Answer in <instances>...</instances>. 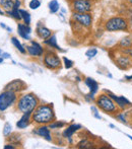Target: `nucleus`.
I'll use <instances>...</instances> for the list:
<instances>
[{
  "label": "nucleus",
  "mask_w": 132,
  "mask_h": 149,
  "mask_svg": "<svg viewBox=\"0 0 132 149\" xmlns=\"http://www.w3.org/2000/svg\"><path fill=\"white\" fill-rule=\"evenodd\" d=\"M43 63L45 67H47L50 70H59L62 66V62L60 57L57 55V53L53 52L52 50L45 51V54L43 55Z\"/></svg>",
  "instance_id": "39448f33"
},
{
  "label": "nucleus",
  "mask_w": 132,
  "mask_h": 149,
  "mask_svg": "<svg viewBox=\"0 0 132 149\" xmlns=\"http://www.w3.org/2000/svg\"><path fill=\"white\" fill-rule=\"evenodd\" d=\"M75 147H76V148H85V149L94 148V147H95V144H94L93 142L89 139V138H85V139L80 140V141L76 144V146H75Z\"/></svg>",
  "instance_id": "5701e85b"
},
{
  "label": "nucleus",
  "mask_w": 132,
  "mask_h": 149,
  "mask_svg": "<svg viewBox=\"0 0 132 149\" xmlns=\"http://www.w3.org/2000/svg\"><path fill=\"white\" fill-rule=\"evenodd\" d=\"M36 33L37 36L42 40H47L48 38L51 37L53 33H52V31L50 29H48L46 26H44L43 24L39 22L37 24V28H36Z\"/></svg>",
  "instance_id": "2eb2a0df"
},
{
  "label": "nucleus",
  "mask_w": 132,
  "mask_h": 149,
  "mask_svg": "<svg viewBox=\"0 0 132 149\" xmlns=\"http://www.w3.org/2000/svg\"><path fill=\"white\" fill-rule=\"evenodd\" d=\"M28 85L24 81H22V79H14V80L10 81L8 82L7 84L4 86V89L5 90H11V91H14V92H20L22 90L27 89Z\"/></svg>",
  "instance_id": "9b49d317"
},
{
  "label": "nucleus",
  "mask_w": 132,
  "mask_h": 149,
  "mask_svg": "<svg viewBox=\"0 0 132 149\" xmlns=\"http://www.w3.org/2000/svg\"><path fill=\"white\" fill-rule=\"evenodd\" d=\"M98 54V50L96 49V48H91V49H89L87 52H85V56L87 57V59H93V58H95L96 56H97Z\"/></svg>",
  "instance_id": "cd10ccee"
},
{
  "label": "nucleus",
  "mask_w": 132,
  "mask_h": 149,
  "mask_svg": "<svg viewBox=\"0 0 132 149\" xmlns=\"http://www.w3.org/2000/svg\"><path fill=\"white\" fill-rule=\"evenodd\" d=\"M119 49H125V48L132 47V36H127L124 37L119 41L118 43Z\"/></svg>",
  "instance_id": "412c9836"
},
{
  "label": "nucleus",
  "mask_w": 132,
  "mask_h": 149,
  "mask_svg": "<svg viewBox=\"0 0 132 149\" xmlns=\"http://www.w3.org/2000/svg\"><path fill=\"white\" fill-rule=\"evenodd\" d=\"M56 120L53 104H39L32 113V121L36 125H49Z\"/></svg>",
  "instance_id": "f257e3e1"
},
{
  "label": "nucleus",
  "mask_w": 132,
  "mask_h": 149,
  "mask_svg": "<svg viewBox=\"0 0 132 149\" xmlns=\"http://www.w3.org/2000/svg\"><path fill=\"white\" fill-rule=\"evenodd\" d=\"M40 104L39 98L36 94L29 93L22 94L16 100V110L22 114H32L35 109Z\"/></svg>",
  "instance_id": "f03ea898"
},
{
  "label": "nucleus",
  "mask_w": 132,
  "mask_h": 149,
  "mask_svg": "<svg viewBox=\"0 0 132 149\" xmlns=\"http://www.w3.org/2000/svg\"><path fill=\"white\" fill-rule=\"evenodd\" d=\"M27 53L31 56V57H41L45 54V49L42 47L41 44L38 42L31 40V45H27L26 47Z\"/></svg>",
  "instance_id": "1a4fd4ad"
},
{
  "label": "nucleus",
  "mask_w": 132,
  "mask_h": 149,
  "mask_svg": "<svg viewBox=\"0 0 132 149\" xmlns=\"http://www.w3.org/2000/svg\"><path fill=\"white\" fill-rule=\"evenodd\" d=\"M70 7L73 12L89 13L93 10L94 2L93 0H74L70 2Z\"/></svg>",
  "instance_id": "0eeeda50"
},
{
  "label": "nucleus",
  "mask_w": 132,
  "mask_h": 149,
  "mask_svg": "<svg viewBox=\"0 0 132 149\" xmlns=\"http://www.w3.org/2000/svg\"><path fill=\"white\" fill-rule=\"evenodd\" d=\"M104 91L106 92V93H108L109 95L111 96V98H112V100L116 102V104L119 107V109H120L121 111L126 110L128 107L132 106L131 102H129L126 97H124V96H118V95H116V94L112 93L111 91H109V90H104Z\"/></svg>",
  "instance_id": "9d476101"
},
{
  "label": "nucleus",
  "mask_w": 132,
  "mask_h": 149,
  "mask_svg": "<svg viewBox=\"0 0 132 149\" xmlns=\"http://www.w3.org/2000/svg\"><path fill=\"white\" fill-rule=\"evenodd\" d=\"M17 100V94L16 92L11 90H5L0 93V112H4L8 108L12 107Z\"/></svg>",
  "instance_id": "423d86ee"
},
{
  "label": "nucleus",
  "mask_w": 132,
  "mask_h": 149,
  "mask_svg": "<svg viewBox=\"0 0 132 149\" xmlns=\"http://www.w3.org/2000/svg\"><path fill=\"white\" fill-rule=\"evenodd\" d=\"M62 60H63V64H64V67H65L66 69H71L73 67V61H71L70 59H68V58L66 57H63L62 58Z\"/></svg>",
  "instance_id": "7c9ffc66"
},
{
  "label": "nucleus",
  "mask_w": 132,
  "mask_h": 149,
  "mask_svg": "<svg viewBox=\"0 0 132 149\" xmlns=\"http://www.w3.org/2000/svg\"><path fill=\"white\" fill-rule=\"evenodd\" d=\"M20 15H22V20H24V24H29L30 26L31 24V14L28 10L24 9H20Z\"/></svg>",
  "instance_id": "a878e982"
},
{
  "label": "nucleus",
  "mask_w": 132,
  "mask_h": 149,
  "mask_svg": "<svg viewBox=\"0 0 132 149\" xmlns=\"http://www.w3.org/2000/svg\"><path fill=\"white\" fill-rule=\"evenodd\" d=\"M11 131H12V127L9 123H5L4 125V128H3V135L5 137H8V136L11 134Z\"/></svg>",
  "instance_id": "c756f323"
},
{
  "label": "nucleus",
  "mask_w": 132,
  "mask_h": 149,
  "mask_svg": "<svg viewBox=\"0 0 132 149\" xmlns=\"http://www.w3.org/2000/svg\"><path fill=\"white\" fill-rule=\"evenodd\" d=\"M20 5H22V1L20 0H14L13 7H12V9L10 11L7 12L12 18H14L15 20H18V22L22 20V15H20Z\"/></svg>",
  "instance_id": "a211bd4d"
},
{
  "label": "nucleus",
  "mask_w": 132,
  "mask_h": 149,
  "mask_svg": "<svg viewBox=\"0 0 132 149\" xmlns=\"http://www.w3.org/2000/svg\"><path fill=\"white\" fill-rule=\"evenodd\" d=\"M95 102H96V104H97V108L107 115L116 116V115H118L119 113L121 112V110L116 104V102H115L114 100L111 98V96L109 95L108 93H106L105 91L97 96Z\"/></svg>",
  "instance_id": "7ed1b4c3"
},
{
  "label": "nucleus",
  "mask_w": 132,
  "mask_h": 149,
  "mask_svg": "<svg viewBox=\"0 0 132 149\" xmlns=\"http://www.w3.org/2000/svg\"><path fill=\"white\" fill-rule=\"evenodd\" d=\"M126 136H127V137H128L129 139H130L131 141H132V136H131V135H128V134H126Z\"/></svg>",
  "instance_id": "58836bf2"
},
{
  "label": "nucleus",
  "mask_w": 132,
  "mask_h": 149,
  "mask_svg": "<svg viewBox=\"0 0 132 149\" xmlns=\"http://www.w3.org/2000/svg\"><path fill=\"white\" fill-rule=\"evenodd\" d=\"M66 125L65 122H62V121H54L52 123L49 124V128L50 129H60V128H63L64 126Z\"/></svg>",
  "instance_id": "bb28decb"
},
{
  "label": "nucleus",
  "mask_w": 132,
  "mask_h": 149,
  "mask_svg": "<svg viewBox=\"0 0 132 149\" xmlns=\"http://www.w3.org/2000/svg\"><path fill=\"white\" fill-rule=\"evenodd\" d=\"M129 26H130V30L132 31V12L129 15Z\"/></svg>",
  "instance_id": "c9c22d12"
},
{
  "label": "nucleus",
  "mask_w": 132,
  "mask_h": 149,
  "mask_svg": "<svg viewBox=\"0 0 132 149\" xmlns=\"http://www.w3.org/2000/svg\"><path fill=\"white\" fill-rule=\"evenodd\" d=\"M17 33L20 38H22L26 41H31V33L32 29L29 24H17Z\"/></svg>",
  "instance_id": "dca6fc26"
},
{
  "label": "nucleus",
  "mask_w": 132,
  "mask_h": 149,
  "mask_svg": "<svg viewBox=\"0 0 132 149\" xmlns=\"http://www.w3.org/2000/svg\"><path fill=\"white\" fill-rule=\"evenodd\" d=\"M33 133L40 136V137L44 138V139L49 142L52 141L51 131H50L49 126H47V125H38V127L33 130Z\"/></svg>",
  "instance_id": "f8f14e48"
},
{
  "label": "nucleus",
  "mask_w": 132,
  "mask_h": 149,
  "mask_svg": "<svg viewBox=\"0 0 132 149\" xmlns=\"http://www.w3.org/2000/svg\"><path fill=\"white\" fill-rule=\"evenodd\" d=\"M32 122V114H22V118L16 123V127L18 129H26L27 127L31 125Z\"/></svg>",
  "instance_id": "6ab92c4d"
},
{
  "label": "nucleus",
  "mask_w": 132,
  "mask_h": 149,
  "mask_svg": "<svg viewBox=\"0 0 132 149\" xmlns=\"http://www.w3.org/2000/svg\"><path fill=\"white\" fill-rule=\"evenodd\" d=\"M91 111H93V114H94V116H95L96 117V118H97V119H102V118H101V116H100V115H98V111H97V108H96V107H91Z\"/></svg>",
  "instance_id": "473e14b6"
},
{
  "label": "nucleus",
  "mask_w": 132,
  "mask_h": 149,
  "mask_svg": "<svg viewBox=\"0 0 132 149\" xmlns=\"http://www.w3.org/2000/svg\"><path fill=\"white\" fill-rule=\"evenodd\" d=\"M3 61H4V59L2 57H0V64H1V63H3Z\"/></svg>",
  "instance_id": "ea45409f"
},
{
  "label": "nucleus",
  "mask_w": 132,
  "mask_h": 149,
  "mask_svg": "<svg viewBox=\"0 0 132 149\" xmlns=\"http://www.w3.org/2000/svg\"><path fill=\"white\" fill-rule=\"evenodd\" d=\"M0 14H1V15H3V14H4V11L1 9V7H0Z\"/></svg>",
  "instance_id": "4c0bfd02"
},
{
  "label": "nucleus",
  "mask_w": 132,
  "mask_h": 149,
  "mask_svg": "<svg viewBox=\"0 0 132 149\" xmlns=\"http://www.w3.org/2000/svg\"><path fill=\"white\" fill-rule=\"evenodd\" d=\"M0 5L6 11H10L14 5V0H0Z\"/></svg>",
  "instance_id": "b1692460"
},
{
  "label": "nucleus",
  "mask_w": 132,
  "mask_h": 149,
  "mask_svg": "<svg viewBox=\"0 0 132 149\" xmlns=\"http://www.w3.org/2000/svg\"><path fill=\"white\" fill-rule=\"evenodd\" d=\"M10 40H11L12 45H13L14 47L16 48V50H18V52H20L22 54H27V49H26V47H24V46L22 45V43H20V40H18L17 38L12 37Z\"/></svg>",
  "instance_id": "4be33fe9"
},
{
  "label": "nucleus",
  "mask_w": 132,
  "mask_h": 149,
  "mask_svg": "<svg viewBox=\"0 0 132 149\" xmlns=\"http://www.w3.org/2000/svg\"><path fill=\"white\" fill-rule=\"evenodd\" d=\"M44 44H45V45H47V46H49L50 48H53V49L57 50V51L64 52L63 50L61 49V47H60V46H58L56 35H52L51 37L48 38L47 40H44Z\"/></svg>",
  "instance_id": "aec40b11"
},
{
  "label": "nucleus",
  "mask_w": 132,
  "mask_h": 149,
  "mask_svg": "<svg viewBox=\"0 0 132 149\" xmlns=\"http://www.w3.org/2000/svg\"><path fill=\"white\" fill-rule=\"evenodd\" d=\"M2 53H3V52H2V50L0 49V56H1V54H2Z\"/></svg>",
  "instance_id": "37998d69"
},
{
  "label": "nucleus",
  "mask_w": 132,
  "mask_h": 149,
  "mask_svg": "<svg viewBox=\"0 0 132 149\" xmlns=\"http://www.w3.org/2000/svg\"><path fill=\"white\" fill-rule=\"evenodd\" d=\"M1 57L3 58V59H9L10 55H9V54H7V53H2L1 54Z\"/></svg>",
  "instance_id": "f704fd0d"
},
{
  "label": "nucleus",
  "mask_w": 132,
  "mask_h": 149,
  "mask_svg": "<svg viewBox=\"0 0 132 149\" xmlns=\"http://www.w3.org/2000/svg\"><path fill=\"white\" fill-rule=\"evenodd\" d=\"M81 129V125L79 124H70L69 126H67V128L63 131L62 135H63V138H66V139H69V142H72L71 138H72L73 134H75L77 131Z\"/></svg>",
  "instance_id": "f3484780"
},
{
  "label": "nucleus",
  "mask_w": 132,
  "mask_h": 149,
  "mask_svg": "<svg viewBox=\"0 0 132 149\" xmlns=\"http://www.w3.org/2000/svg\"><path fill=\"white\" fill-rule=\"evenodd\" d=\"M125 79H126L127 81H132V75H126Z\"/></svg>",
  "instance_id": "e433bc0d"
},
{
  "label": "nucleus",
  "mask_w": 132,
  "mask_h": 149,
  "mask_svg": "<svg viewBox=\"0 0 132 149\" xmlns=\"http://www.w3.org/2000/svg\"><path fill=\"white\" fill-rule=\"evenodd\" d=\"M71 19L82 26L85 29H91L93 26V15L89 13H80V12H72Z\"/></svg>",
  "instance_id": "6e6552de"
},
{
  "label": "nucleus",
  "mask_w": 132,
  "mask_h": 149,
  "mask_svg": "<svg viewBox=\"0 0 132 149\" xmlns=\"http://www.w3.org/2000/svg\"><path fill=\"white\" fill-rule=\"evenodd\" d=\"M104 29L109 33H116V31H128L130 30L129 19L125 16L114 15L109 17L105 22Z\"/></svg>",
  "instance_id": "20e7f679"
},
{
  "label": "nucleus",
  "mask_w": 132,
  "mask_h": 149,
  "mask_svg": "<svg viewBox=\"0 0 132 149\" xmlns=\"http://www.w3.org/2000/svg\"><path fill=\"white\" fill-rule=\"evenodd\" d=\"M115 62H116L117 66L119 68L123 69V70H127V69H129L132 66V60L127 55L121 53V52H120V55L117 56Z\"/></svg>",
  "instance_id": "ddd939ff"
},
{
  "label": "nucleus",
  "mask_w": 132,
  "mask_h": 149,
  "mask_svg": "<svg viewBox=\"0 0 132 149\" xmlns=\"http://www.w3.org/2000/svg\"><path fill=\"white\" fill-rule=\"evenodd\" d=\"M120 52L125 55H127L132 60V47L130 48H125V49H120Z\"/></svg>",
  "instance_id": "2f4dec72"
},
{
  "label": "nucleus",
  "mask_w": 132,
  "mask_h": 149,
  "mask_svg": "<svg viewBox=\"0 0 132 149\" xmlns=\"http://www.w3.org/2000/svg\"><path fill=\"white\" fill-rule=\"evenodd\" d=\"M66 1H68L69 3H70V2H72V1H74V0H66Z\"/></svg>",
  "instance_id": "79ce46f5"
},
{
  "label": "nucleus",
  "mask_w": 132,
  "mask_h": 149,
  "mask_svg": "<svg viewBox=\"0 0 132 149\" xmlns=\"http://www.w3.org/2000/svg\"><path fill=\"white\" fill-rule=\"evenodd\" d=\"M48 7H49V11L51 13H56V12L59 11L60 9V4L57 0H51L48 4Z\"/></svg>",
  "instance_id": "393cba45"
},
{
  "label": "nucleus",
  "mask_w": 132,
  "mask_h": 149,
  "mask_svg": "<svg viewBox=\"0 0 132 149\" xmlns=\"http://www.w3.org/2000/svg\"><path fill=\"white\" fill-rule=\"evenodd\" d=\"M15 147H16V146H14V144H12V143L4 145V149H14Z\"/></svg>",
  "instance_id": "72a5a7b5"
},
{
  "label": "nucleus",
  "mask_w": 132,
  "mask_h": 149,
  "mask_svg": "<svg viewBox=\"0 0 132 149\" xmlns=\"http://www.w3.org/2000/svg\"><path fill=\"white\" fill-rule=\"evenodd\" d=\"M128 3L130 4V6L132 7V0H128Z\"/></svg>",
  "instance_id": "a19ab883"
},
{
  "label": "nucleus",
  "mask_w": 132,
  "mask_h": 149,
  "mask_svg": "<svg viewBox=\"0 0 132 149\" xmlns=\"http://www.w3.org/2000/svg\"><path fill=\"white\" fill-rule=\"evenodd\" d=\"M41 6V1L40 0H31L30 3H29V7L33 10H36Z\"/></svg>",
  "instance_id": "c85d7f7f"
},
{
  "label": "nucleus",
  "mask_w": 132,
  "mask_h": 149,
  "mask_svg": "<svg viewBox=\"0 0 132 149\" xmlns=\"http://www.w3.org/2000/svg\"><path fill=\"white\" fill-rule=\"evenodd\" d=\"M85 83L89 89V94H87V97H91V100H94V95L98 92L99 90V83L95 80V79L91 78V77H87L85 80Z\"/></svg>",
  "instance_id": "4468645a"
}]
</instances>
